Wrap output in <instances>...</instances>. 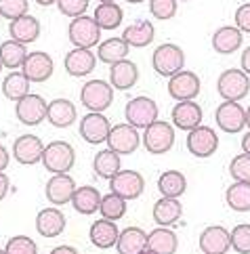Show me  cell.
<instances>
[{"label": "cell", "mask_w": 250, "mask_h": 254, "mask_svg": "<svg viewBox=\"0 0 250 254\" xmlns=\"http://www.w3.org/2000/svg\"><path fill=\"white\" fill-rule=\"evenodd\" d=\"M28 11H30L28 0H0V17H4L8 21L28 15Z\"/></svg>", "instance_id": "7bdbcfd3"}, {"label": "cell", "mask_w": 250, "mask_h": 254, "mask_svg": "<svg viewBox=\"0 0 250 254\" xmlns=\"http://www.w3.org/2000/svg\"><path fill=\"white\" fill-rule=\"evenodd\" d=\"M112 124L107 120V116L97 114V112H88L82 120H80V137L91 145H101L107 141Z\"/></svg>", "instance_id": "9a60e30c"}, {"label": "cell", "mask_w": 250, "mask_h": 254, "mask_svg": "<svg viewBox=\"0 0 250 254\" xmlns=\"http://www.w3.org/2000/svg\"><path fill=\"white\" fill-rule=\"evenodd\" d=\"M78 112L76 105L69 101V99H55L51 101L47 107V120L55 126V128H67L76 122Z\"/></svg>", "instance_id": "d4e9b609"}, {"label": "cell", "mask_w": 250, "mask_h": 254, "mask_svg": "<svg viewBox=\"0 0 250 254\" xmlns=\"http://www.w3.org/2000/svg\"><path fill=\"white\" fill-rule=\"evenodd\" d=\"M154 38H156L154 25H151V21H145V19L135 21L122 32V40L126 42L128 47H135V49L147 47V44L154 42Z\"/></svg>", "instance_id": "f546056e"}, {"label": "cell", "mask_w": 250, "mask_h": 254, "mask_svg": "<svg viewBox=\"0 0 250 254\" xmlns=\"http://www.w3.org/2000/svg\"><path fill=\"white\" fill-rule=\"evenodd\" d=\"M244 42V34L236 25H223L212 34V49L219 55H231L236 53Z\"/></svg>", "instance_id": "484cf974"}, {"label": "cell", "mask_w": 250, "mask_h": 254, "mask_svg": "<svg viewBox=\"0 0 250 254\" xmlns=\"http://www.w3.org/2000/svg\"><path fill=\"white\" fill-rule=\"evenodd\" d=\"M47 107L49 103L40 95H25L15 105V116L23 126H38L47 120Z\"/></svg>", "instance_id": "30bf717a"}, {"label": "cell", "mask_w": 250, "mask_h": 254, "mask_svg": "<svg viewBox=\"0 0 250 254\" xmlns=\"http://www.w3.org/2000/svg\"><path fill=\"white\" fill-rule=\"evenodd\" d=\"M99 212H101V219L107 221H120L124 214H126V199L116 195V193H107L101 195V204H99Z\"/></svg>", "instance_id": "f35d334b"}, {"label": "cell", "mask_w": 250, "mask_h": 254, "mask_svg": "<svg viewBox=\"0 0 250 254\" xmlns=\"http://www.w3.org/2000/svg\"><path fill=\"white\" fill-rule=\"evenodd\" d=\"M76 191V181L69 177V172H61V175H53L47 181V187H44V195L51 204L55 206H63L67 202H71V195Z\"/></svg>", "instance_id": "2e32d148"}, {"label": "cell", "mask_w": 250, "mask_h": 254, "mask_svg": "<svg viewBox=\"0 0 250 254\" xmlns=\"http://www.w3.org/2000/svg\"><path fill=\"white\" fill-rule=\"evenodd\" d=\"M99 2H116V0H99Z\"/></svg>", "instance_id": "6f0895ef"}, {"label": "cell", "mask_w": 250, "mask_h": 254, "mask_svg": "<svg viewBox=\"0 0 250 254\" xmlns=\"http://www.w3.org/2000/svg\"><path fill=\"white\" fill-rule=\"evenodd\" d=\"M202 254H204V252H202Z\"/></svg>", "instance_id": "6125c7cd"}, {"label": "cell", "mask_w": 250, "mask_h": 254, "mask_svg": "<svg viewBox=\"0 0 250 254\" xmlns=\"http://www.w3.org/2000/svg\"><path fill=\"white\" fill-rule=\"evenodd\" d=\"M57 6H59V13L65 15V17H76L84 15L86 8H88V0H57Z\"/></svg>", "instance_id": "f6af8a7d"}, {"label": "cell", "mask_w": 250, "mask_h": 254, "mask_svg": "<svg viewBox=\"0 0 250 254\" xmlns=\"http://www.w3.org/2000/svg\"><path fill=\"white\" fill-rule=\"evenodd\" d=\"M0 254H4V250H0Z\"/></svg>", "instance_id": "94428289"}, {"label": "cell", "mask_w": 250, "mask_h": 254, "mask_svg": "<svg viewBox=\"0 0 250 254\" xmlns=\"http://www.w3.org/2000/svg\"><path fill=\"white\" fill-rule=\"evenodd\" d=\"M8 151L4 149V145H0V172H4V168L8 166Z\"/></svg>", "instance_id": "681fc988"}, {"label": "cell", "mask_w": 250, "mask_h": 254, "mask_svg": "<svg viewBox=\"0 0 250 254\" xmlns=\"http://www.w3.org/2000/svg\"><path fill=\"white\" fill-rule=\"evenodd\" d=\"M116 250L118 254H141L143 250H147V233L139 227H126L118 235Z\"/></svg>", "instance_id": "4316f807"}, {"label": "cell", "mask_w": 250, "mask_h": 254, "mask_svg": "<svg viewBox=\"0 0 250 254\" xmlns=\"http://www.w3.org/2000/svg\"><path fill=\"white\" fill-rule=\"evenodd\" d=\"M217 90L223 101H236L240 103L250 93V76H246L242 69H225L217 80Z\"/></svg>", "instance_id": "277c9868"}, {"label": "cell", "mask_w": 250, "mask_h": 254, "mask_svg": "<svg viewBox=\"0 0 250 254\" xmlns=\"http://www.w3.org/2000/svg\"><path fill=\"white\" fill-rule=\"evenodd\" d=\"M8 187H11V181H8V177L4 175V172H0V202L6 197Z\"/></svg>", "instance_id": "7dc6e473"}, {"label": "cell", "mask_w": 250, "mask_h": 254, "mask_svg": "<svg viewBox=\"0 0 250 254\" xmlns=\"http://www.w3.org/2000/svg\"><path fill=\"white\" fill-rule=\"evenodd\" d=\"M139 80V67L135 61L122 59L110 65V84L114 90H128L137 84Z\"/></svg>", "instance_id": "44dd1931"}, {"label": "cell", "mask_w": 250, "mask_h": 254, "mask_svg": "<svg viewBox=\"0 0 250 254\" xmlns=\"http://www.w3.org/2000/svg\"><path fill=\"white\" fill-rule=\"evenodd\" d=\"M25 57H28V47L21 42H17L13 38H8L4 42H0V63L2 67H8V69H19L23 65Z\"/></svg>", "instance_id": "d6a6232c"}, {"label": "cell", "mask_w": 250, "mask_h": 254, "mask_svg": "<svg viewBox=\"0 0 250 254\" xmlns=\"http://www.w3.org/2000/svg\"><path fill=\"white\" fill-rule=\"evenodd\" d=\"M151 67L158 76L171 78L177 71H181L185 67V51L179 44H160L151 55Z\"/></svg>", "instance_id": "7a4b0ae2"}, {"label": "cell", "mask_w": 250, "mask_h": 254, "mask_svg": "<svg viewBox=\"0 0 250 254\" xmlns=\"http://www.w3.org/2000/svg\"><path fill=\"white\" fill-rule=\"evenodd\" d=\"M30 80L23 76V71L19 69H13L11 74H8L4 80H2V95L6 99H11V101H19L21 97H25L30 93Z\"/></svg>", "instance_id": "74e56055"}, {"label": "cell", "mask_w": 250, "mask_h": 254, "mask_svg": "<svg viewBox=\"0 0 250 254\" xmlns=\"http://www.w3.org/2000/svg\"><path fill=\"white\" fill-rule=\"evenodd\" d=\"M246 128H250V107L246 110Z\"/></svg>", "instance_id": "db71d44e"}, {"label": "cell", "mask_w": 250, "mask_h": 254, "mask_svg": "<svg viewBox=\"0 0 250 254\" xmlns=\"http://www.w3.org/2000/svg\"><path fill=\"white\" fill-rule=\"evenodd\" d=\"M229 240H231V248L238 254H250V223L236 225L229 231Z\"/></svg>", "instance_id": "ab89813d"}, {"label": "cell", "mask_w": 250, "mask_h": 254, "mask_svg": "<svg viewBox=\"0 0 250 254\" xmlns=\"http://www.w3.org/2000/svg\"><path fill=\"white\" fill-rule=\"evenodd\" d=\"M110 189L124 199H137L145 189V179L137 170H120L110 179Z\"/></svg>", "instance_id": "8fae6325"}, {"label": "cell", "mask_w": 250, "mask_h": 254, "mask_svg": "<svg viewBox=\"0 0 250 254\" xmlns=\"http://www.w3.org/2000/svg\"><path fill=\"white\" fill-rule=\"evenodd\" d=\"M80 101L88 112L103 114L114 101V88L105 80H88L80 90Z\"/></svg>", "instance_id": "8992f818"}, {"label": "cell", "mask_w": 250, "mask_h": 254, "mask_svg": "<svg viewBox=\"0 0 250 254\" xmlns=\"http://www.w3.org/2000/svg\"><path fill=\"white\" fill-rule=\"evenodd\" d=\"M214 120H217L219 128L223 132L236 134L242 128H246V110L240 103H236V101H223L217 107Z\"/></svg>", "instance_id": "4fadbf2b"}, {"label": "cell", "mask_w": 250, "mask_h": 254, "mask_svg": "<svg viewBox=\"0 0 250 254\" xmlns=\"http://www.w3.org/2000/svg\"><path fill=\"white\" fill-rule=\"evenodd\" d=\"M236 28L242 34H250V2H244L236 8Z\"/></svg>", "instance_id": "bcb514c9"}, {"label": "cell", "mask_w": 250, "mask_h": 254, "mask_svg": "<svg viewBox=\"0 0 250 254\" xmlns=\"http://www.w3.org/2000/svg\"><path fill=\"white\" fill-rule=\"evenodd\" d=\"M67 38L74 44V49H93L101 42V28L93 17L80 15L71 19L67 28Z\"/></svg>", "instance_id": "3957f363"}, {"label": "cell", "mask_w": 250, "mask_h": 254, "mask_svg": "<svg viewBox=\"0 0 250 254\" xmlns=\"http://www.w3.org/2000/svg\"><path fill=\"white\" fill-rule=\"evenodd\" d=\"M51 254H78V250L74 246H57L51 250Z\"/></svg>", "instance_id": "f907efd6"}, {"label": "cell", "mask_w": 250, "mask_h": 254, "mask_svg": "<svg viewBox=\"0 0 250 254\" xmlns=\"http://www.w3.org/2000/svg\"><path fill=\"white\" fill-rule=\"evenodd\" d=\"M143 145H145V149L149 153H154V156L168 153L175 145V126L164 120L151 122L145 128V132H143Z\"/></svg>", "instance_id": "5b68a950"}, {"label": "cell", "mask_w": 250, "mask_h": 254, "mask_svg": "<svg viewBox=\"0 0 250 254\" xmlns=\"http://www.w3.org/2000/svg\"><path fill=\"white\" fill-rule=\"evenodd\" d=\"M171 118H173V126L189 132L195 126L202 124V107L195 101H179L173 107Z\"/></svg>", "instance_id": "ffe728a7"}, {"label": "cell", "mask_w": 250, "mask_h": 254, "mask_svg": "<svg viewBox=\"0 0 250 254\" xmlns=\"http://www.w3.org/2000/svg\"><path fill=\"white\" fill-rule=\"evenodd\" d=\"M183 214V206L179 202V197H160L154 204V210H151V216L158 227H173L175 223L181 221Z\"/></svg>", "instance_id": "603a6c76"}, {"label": "cell", "mask_w": 250, "mask_h": 254, "mask_svg": "<svg viewBox=\"0 0 250 254\" xmlns=\"http://www.w3.org/2000/svg\"><path fill=\"white\" fill-rule=\"evenodd\" d=\"M126 122L135 128H147L151 122L158 120V103L151 97H135L124 107Z\"/></svg>", "instance_id": "52a82bcc"}, {"label": "cell", "mask_w": 250, "mask_h": 254, "mask_svg": "<svg viewBox=\"0 0 250 254\" xmlns=\"http://www.w3.org/2000/svg\"><path fill=\"white\" fill-rule=\"evenodd\" d=\"M187 149H189L191 156L195 158H210L214 151L219 149V137L217 132L208 126H195L193 130H189L187 134Z\"/></svg>", "instance_id": "7c38bea8"}, {"label": "cell", "mask_w": 250, "mask_h": 254, "mask_svg": "<svg viewBox=\"0 0 250 254\" xmlns=\"http://www.w3.org/2000/svg\"><path fill=\"white\" fill-rule=\"evenodd\" d=\"M187 189V179L179 170H166L158 179V191L164 197H181Z\"/></svg>", "instance_id": "836d02e7"}, {"label": "cell", "mask_w": 250, "mask_h": 254, "mask_svg": "<svg viewBox=\"0 0 250 254\" xmlns=\"http://www.w3.org/2000/svg\"><path fill=\"white\" fill-rule=\"evenodd\" d=\"M126 2H130V4H141V2H145V0H126Z\"/></svg>", "instance_id": "11a10c76"}, {"label": "cell", "mask_w": 250, "mask_h": 254, "mask_svg": "<svg viewBox=\"0 0 250 254\" xmlns=\"http://www.w3.org/2000/svg\"><path fill=\"white\" fill-rule=\"evenodd\" d=\"M4 254H38V246L28 235H15L6 242Z\"/></svg>", "instance_id": "60d3db41"}, {"label": "cell", "mask_w": 250, "mask_h": 254, "mask_svg": "<svg viewBox=\"0 0 250 254\" xmlns=\"http://www.w3.org/2000/svg\"><path fill=\"white\" fill-rule=\"evenodd\" d=\"M40 162L51 175H61V172H69L74 168L76 151L67 141H51L49 145H44Z\"/></svg>", "instance_id": "6da1fadb"}, {"label": "cell", "mask_w": 250, "mask_h": 254, "mask_svg": "<svg viewBox=\"0 0 250 254\" xmlns=\"http://www.w3.org/2000/svg\"><path fill=\"white\" fill-rule=\"evenodd\" d=\"M93 170L97 177L101 179H112L116 172L122 170V162H120V156L112 149H103L95 156L93 160Z\"/></svg>", "instance_id": "8d00e7d4"}, {"label": "cell", "mask_w": 250, "mask_h": 254, "mask_svg": "<svg viewBox=\"0 0 250 254\" xmlns=\"http://www.w3.org/2000/svg\"><path fill=\"white\" fill-rule=\"evenodd\" d=\"M65 229V214L59 208H44L36 216V231L42 238H57Z\"/></svg>", "instance_id": "7402d4cb"}, {"label": "cell", "mask_w": 250, "mask_h": 254, "mask_svg": "<svg viewBox=\"0 0 250 254\" xmlns=\"http://www.w3.org/2000/svg\"><path fill=\"white\" fill-rule=\"evenodd\" d=\"M242 149H244V153H248V156H250V130L242 137Z\"/></svg>", "instance_id": "816d5d0a"}, {"label": "cell", "mask_w": 250, "mask_h": 254, "mask_svg": "<svg viewBox=\"0 0 250 254\" xmlns=\"http://www.w3.org/2000/svg\"><path fill=\"white\" fill-rule=\"evenodd\" d=\"M229 175L234 181L240 183H250V156L248 153H240L229 162Z\"/></svg>", "instance_id": "b9f144b4"}, {"label": "cell", "mask_w": 250, "mask_h": 254, "mask_svg": "<svg viewBox=\"0 0 250 254\" xmlns=\"http://www.w3.org/2000/svg\"><path fill=\"white\" fill-rule=\"evenodd\" d=\"M200 88L202 84L195 71L181 69L168 78V95L177 99V101H193L200 95Z\"/></svg>", "instance_id": "9c48e42d"}, {"label": "cell", "mask_w": 250, "mask_h": 254, "mask_svg": "<svg viewBox=\"0 0 250 254\" xmlns=\"http://www.w3.org/2000/svg\"><path fill=\"white\" fill-rule=\"evenodd\" d=\"M107 149L116 151L118 156H128V153H135L139 149V130L135 126L126 124H116L110 128V134H107Z\"/></svg>", "instance_id": "ba28073f"}, {"label": "cell", "mask_w": 250, "mask_h": 254, "mask_svg": "<svg viewBox=\"0 0 250 254\" xmlns=\"http://www.w3.org/2000/svg\"><path fill=\"white\" fill-rule=\"evenodd\" d=\"M42 151H44V143L40 141V137H36V134H21V137H17L13 143V156L23 166L40 162Z\"/></svg>", "instance_id": "e0dca14e"}, {"label": "cell", "mask_w": 250, "mask_h": 254, "mask_svg": "<svg viewBox=\"0 0 250 254\" xmlns=\"http://www.w3.org/2000/svg\"><path fill=\"white\" fill-rule=\"evenodd\" d=\"M227 206L234 212H250V183L234 181L225 191Z\"/></svg>", "instance_id": "d590c367"}, {"label": "cell", "mask_w": 250, "mask_h": 254, "mask_svg": "<svg viewBox=\"0 0 250 254\" xmlns=\"http://www.w3.org/2000/svg\"><path fill=\"white\" fill-rule=\"evenodd\" d=\"M34 2L40 6H51V4H57V0H34Z\"/></svg>", "instance_id": "f5cc1de1"}, {"label": "cell", "mask_w": 250, "mask_h": 254, "mask_svg": "<svg viewBox=\"0 0 250 254\" xmlns=\"http://www.w3.org/2000/svg\"><path fill=\"white\" fill-rule=\"evenodd\" d=\"M53 69H55L53 57L44 51L28 53V57H25L23 65H21L23 76L28 78L30 82H47V80L53 76Z\"/></svg>", "instance_id": "5bb4252c"}, {"label": "cell", "mask_w": 250, "mask_h": 254, "mask_svg": "<svg viewBox=\"0 0 250 254\" xmlns=\"http://www.w3.org/2000/svg\"><path fill=\"white\" fill-rule=\"evenodd\" d=\"M179 248L177 233L168 227H158L151 233H147V250L156 254H175Z\"/></svg>", "instance_id": "4dcf8cb0"}, {"label": "cell", "mask_w": 250, "mask_h": 254, "mask_svg": "<svg viewBox=\"0 0 250 254\" xmlns=\"http://www.w3.org/2000/svg\"><path fill=\"white\" fill-rule=\"evenodd\" d=\"M0 71H2V63H0Z\"/></svg>", "instance_id": "91938a15"}, {"label": "cell", "mask_w": 250, "mask_h": 254, "mask_svg": "<svg viewBox=\"0 0 250 254\" xmlns=\"http://www.w3.org/2000/svg\"><path fill=\"white\" fill-rule=\"evenodd\" d=\"M118 225H116L114 221H107V219H99V221H95L91 225V233H88V238H91L93 242V246L97 248H112L116 246V242H118Z\"/></svg>", "instance_id": "f1b7e54d"}, {"label": "cell", "mask_w": 250, "mask_h": 254, "mask_svg": "<svg viewBox=\"0 0 250 254\" xmlns=\"http://www.w3.org/2000/svg\"><path fill=\"white\" fill-rule=\"evenodd\" d=\"M177 2H189V0H177Z\"/></svg>", "instance_id": "680465c9"}, {"label": "cell", "mask_w": 250, "mask_h": 254, "mask_svg": "<svg viewBox=\"0 0 250 254\" xmlns=\"http://www.w3.org/2000/svg\"><path fill=\"white\" fill-rule=\"evenodd\" d=\"M128 51L130 47L122 38H107L97 44V57H99L101 63H107V65H114V63L126 59Z\"/></svg>", "instance_id": "1f68e13d"}, {"label": "cell", "mask_w": 250, "mask_h": 254, "mask_svg": "<svg viewBox=\"0 0 250 254\" xmlns=\"http://www.w3.org/2000/svg\"><path fill=\"white\" fill-rule=\"evenodd\" d=\"M231 248L229 231L221 225H210L200 233V250L204 254H225Z\"/></svg>", "instance_id": "d6986e66"}, {"label": "cell", "mask_w": 250, "mask_h": 254, "mask_svg": "<svg viewBox=\"0 0 250 254\" xmlns=\"http://www.w3.org/2000/svg\"><path fill=\"white\" fill-rule=\"evenodd\" d=\"M240 61H242V71H244L246 76H250V47L244 49L242 59H240Z\"/></svg>", "instance_id": "c3c4849f"}, {"label": "cell", "mask_w": 250, "mask_h": 254, "mask_svg": "<svg viewBox=\"0 0 250 254\" xmlns=\"http://www.w3.org/2000/svg\"><path fill=\"white\" fill-rule=\"evenodd\" d=\"M99 204H101V191L93 185L76 187L74 195H71V206H74V210L80 214L99 212Z\"/></svg>", "instance_id": "83f0119b"}, {"label": "cell", "mask_w": 250, "mask_h": 254, "mask_svg": "<svg viewBox=\"0 0 250 254\" xmlns=\"http://www.w3.org/2000/svg\"><path fill=\"white\" fill-rule=\"evenodd\" d=\"M141 254H156V252H151V250H143Z\"/></svg>", "instance_id": "9f6ffc18"}, {"label": "cell", "mask_w": 250, "mask_h": 254, "mask_svg": "<svg viewBox=\"0 0 250 254\" xmlns=\"http://www.w3.org/2000/svg\"><path fill=\"white\" fill-rule=\"evenodd\" d=\"M65 71L74 78H84L88 74H93V69L97 67V57L91 49H74L65 55Z\"/></svg>", "instance_id": "ac0fdd59"}, {"label": "cell", "mask_w": 250, "mask_h": 254, "mask_svg": "<svg viewBox=\"0 0 250 254\" xmlns=\"http://www.w3.org/2000/svg\"><path fill=\"white\" fill-rule=\"evenodd\" d=\"M8 34L11 38L21 42V44H32L38 40L40 36V21L32 17L30 13L23 15V17H17V19L8 21Z\"/></svg>", "instance_id": "cb8c5ba5"}, {"label": "cell", "mask_w": 250, "mask_h": 254, "mask_svg": "<svg viewBox=\"0 0 250 254\" xmlns=\"http://www.w3.org/2000/svg\"><path fill=\"white\" fill-rule=\"evenodd\" d=\"M177 0H149V11L151 17L158 21H168L177 15Z\"/></svg>", "instance_id": "ee69618b"}, {"label": "cell", "mask_w": 250, "mask_h": 254, "mask_svg": "<svg viewBox=\"0 0 250 254\" xmlns=\"http://www.w3.org/2000/svg\"><path fill=\"white\" fill-rule=\"evenodd\" d=\"M93 19L101 30H116L124 19V11L116 2H99V6L95 8Z\"/></svg>", "instance_id": "e575fe53"}]
</instances>
